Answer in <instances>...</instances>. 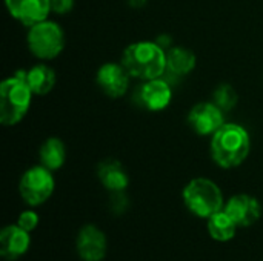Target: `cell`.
Masks as SVG:
<instances>
[{"mask_svg":"<svg viewBox=\"0 0 263 261\" xmlns=\"http://www.w3.org/2000/svg\"><path fill=\"white\" fill-rule=\"evenodd\" d=\"M211 157L223 169L240 166L251 151L248 131L236 123H225L211 138Z\"/></svg>","mask_w":263,"mask_h":261,"instance_id":"obj_1","label":"cell"},{"mask_svg":"<svg viewBox=\"0 0 263 261\" xmlns=\"http://www.w3.org/2000/svg\"><path fill=\"white\" fill-rule=\"evenodd\" d=\"M122 65L134 78H159L166 72V51L157 42H136L123 51Z\"/></svg>","mask_w":263,"mask_h":261,"instance_id":"obj_2","label":"cell"},{"mask_svg":"<svg viewBox=\"0 0 263 261\" xmlns=\"http://www.w3.org/2000/svg\"><path fill=\"white\" fill-rule=\"evenodd\" d=\"M34 92L31 91L25 71L15 72L8 77L0 85V122L5 126H14L23 120L31 106V98Z\"/></svg>","mask_w":263,"mask_h":261,"instance_id":"obj_3","label":"cell"},{"mask_svg":"<svg viewBox=\"0 0 263 261\" xmlns=\"http://www.w3.org/2000/svg\"><path fill=\"white\" fill-rule=\"evenodd\" d=\"M183 203L191 214L200 218H210L225 206L220 188L210 178H193L182 192Z\"/></svg>","mask_w":263,"mask_h":261,"instance_id":"obj_4","label":"cell"},{"mask_svg":"<svg viewBox=\"0 0 263 261\" xmlns=\"http://www.w3.org/2000/svg\"><path fill=\"white\" fill-rule=\"evenodd\" d=\"M26 42L34 57L40 60H52L63 51L65 34L55 22L46 18L29 28Z\"/></svg>","mask_w":263,"mask_h":261,"instance_id":"obj_5","label":"cell"},{"mask_svg":"<svg viewBox=\"0 0 263 261\" xmlns=\"http://www.w3.org/2000/svg\"><path fill=\"white\" fill-rule=\"evenodd\" d=\"M52 171L46 169L45 166H32L20 178L18 192L25 203L29 206H40L43 205L54 192L55 183L51 174Z\"/></svg>","mask_w":263,"mask_h":261,"instance_id":"obj_6","label":"cell"},{"mask_svg":"<svg viewBox=\"0 0 263 261\" xmlns=\"http://www.w3.org/2000/svg\"><path fill=\"white\" fill-rule=\"evenodd\" d=\"M188 125L199 135H213L225 125L223 111L214 102L197 103L188 114Z\"/></svg>","mask_w":263,"mask_h":261,"instance_id":"obj_7","label":"cell"},{"mask_svg":"<svg viewBox=\"0 0 263 261\" xmlns=\"http://www.w3.org/2000/svg\"><path fill=\"white\" fill-rule=\"evenodd\" d=\"M129 78L131 75L122 63H103L96 75L99 88L111 98H119L128 91Z\"/></svg>","mask_w":263,"mask_h":261,"instance_id":"obj_8","label":"cell"},{"mask_svg":"<svg viewBox=\"0 0 263 261\" xmlns=\"http://www.w3.org/2000/svg\"><path fill=\"white\" fill-rule=\"evenodd\" d=\"M77 254L83 261H102L106 255V235L96 225H85L76 240Z\"/></svg>","mask_w":263,"mask_h":261,"instance_id":"obj_9","label":"cell"},{"mask_svg":"<svg viewBox=\"0 0 263 261\" xmlns=\"http://www.w3.org/2000/svg\"><path fill=\"white\" fill-rule=\"evenodd\" d=\"M223 211L234 220L239 228H250L253 226L262 215L260 203L248 195V194H237L233 195L223 206Z\"/></svg>","mask_w":263,"mask_h":261,"instance_id":"obj_10","label":"cell"},{"mask_svg":"<svg viewBox=\"0 0 263 261\" xmlns=\"http://www.w3.org/2000/svg\"><path fill=\"white\" fill-rule=\"evenodd\" d=\"M5 5L11 17L28 28L46 20L51 11V0H5Z\"/></svg>","mask_w":263,"mask_h":261,"instance_id":"obj_11","label":"cell"},{"mask_svg":"<svg viewBox=\"0 0 263 261\" xmlns=\"http://www.w3.org/2000/svg\"><path fill=\"white\" fill-rule=\"evenodd\" d=\"M173 98L171 86L162 77L146 80L139 89V102L149 111H163Z\"/></svg>","mask_w":263,"mask_h":261,"instance_id":"obj_12","label":"cell"},{"mask_svg":"<svg viewBox=\"0 0 263 261\" xmlns=\"http://www.w3.org/2000/svg\"><path fill=\"white\" fill-rule=\"evenodd\" d=\"M29 232L18 225H9L2 229L0 234V254L5 260L14 261L25 255L29 249Z\"/></svg>","mask_w":263,"mask_h":261,"instance_id":"obj_13","label":"cell"},{"mask_svg":"<svg viewBox=\"0 0 263 261\" xmlns=\"http://www.w3.org/2000/svg\"><path fill=\"white\" fill-rule=\"evenodd\" d=\"M97 177H99L100 183L105 186V189H108L109 192L125 191L129 183L125 168L117 160L102 162L97 166Z\"/></svg>","mask_w":263,"mask_h":261,"instance_id":"obj_14","label":"cell"},{"mask_svg":"<svg viewBox=\"0 0 263 261\" xmlns=\"http://www.w3.org/2000/svg\"><path fill=\"white\" fill-rule=\"evenodd\" d=\"M196 63L194 52L186 48L173 46L166 51V72L171 75H186L196 68Z\"/></svg>","mask_w":263,"mask_h":261,"instance_id":"obj_15","label":"cell"},{"mask_svg":"<svg viewBox=\"0 0 263 261\" xmlns=\"http://www.w3.org/2000/svg\"><path fill=\"white\" fill-rule=\"evenodd\" d=\"M25 78L34 92V95H45L52 91L55 85V72L52 68L39 63L32 66L29 71H25Z\"/></svg>","mask_w":263,"mask_h":261,"instance_id":"obj_16","label":"cell"},{"mask_svg":"<svg viewBox=\"0 0 263 261\" xmlns=\"http://www.w3.org/2000/svg\"><path fill=\"white\" fill-rule=\"evenodd\" d=\"M40 165L49 171H57L63 166L66 158L65 143L57 137H49L43 142L39 151Z\"/></svg>","mask_w":263,"mask_h":261,"instance_id":"obj_17","label":"cell"},{"mask_svg":"<svg viewBox=\"0 0 263 261\" xmlns=\"http://www.w3.org/2000/svg\"><path fill=\"white\" fill-rule=\"evenodd\" d=\"M208 232L210 235L216 240V242H230L231 238H234L236 232H237V225L234 223V220L222 209L219 212H216L214 215H211L208 218Z\"/></svg>","mask_w":263,"mask_h":261,"instance_id":"obj_18","label":"cell"},{"mask_svg":"<svg viewBox=\"0 0 263 261\" xmlns=\"http://www.w3.org/2000/svg\"><path fill=\"white\" fill-rule=\"evenodd\" d=\"M237 98H239V95H237L236 89H234L231 85H227V83L217 86V89L214 91V95H213L214 103H216L223 112L231 111V109L237 105Z\"/></svg>","mask_w":263,"mask_h":261,"instance_id":"obj_19","label":"cell"},{"mask_svg":"<svg viewBox=\"0 0 263 261\" xmlns=\"http://www.w3.org/2000/svg\"><path fill=\"white\" fill-rule=\"evenodd\" d=\"M129 208V200L128 195L125 194V191H119V192H111V198H109V209L112 214L116 215H122L128 211Z\"/></svg>","mask_w":263,"mask_h":261,"instance_id":"obj_20","label":"cell"},{"mask_svg":"<svg viewBox=\"0 0 263 261\" xmlns=\"http://www.w3.org/2000/svg\"><path fill=\"white\" fill-rule=\"evenodd\" d=\"M17 225L28 231V232H32L37 225H39V215L34 212V211H23L20 215H18V220H17Z\"/></svg>","mask_w":263,"mask_h":261,"instance_id":"obj_21","label":"cell"},{"mask_svg":"<svg viewBox=\"0 0 263 261\" xmlns=\"http://www.w3.org/2000/svg\"><path fill=\"white\" fill-rule=\"evenodd\" d=\"M74 8V0H51V11L55 14H68Z\"/></svg>","mask_w":263,"mask_h":261,"instance_id":"obj_22","label":"cell"},{"mask_svg":"<svg viewBox=\"0 0 263 261\" xmlns=\"http://www.w3.org/2000/svg\"><path fill=\"white\" fill-rule=\"evenodd\" d=\"M156 42H157L165 51H168L170 48H173V46H171V38H170L168 35H159Z\"/></svg>","mask_w":263,"mask_h":261,"instance_id":"obj_23","label":"cell"},{"mask_svg":"<svg viewBox=\"0 0 263 261\" xmlns=\"http://www.w3.org/2000/svg\"><path fill=\"white\" fill-rule=\"evenodd\" d=\"M126 2H128L129 6H133V8H142V6L146 5L148 0H126Z\"/></svg>","mask_w":263,"mask_h":261,"instance_id":"obj_24","label":"cell"}]
</instances>
